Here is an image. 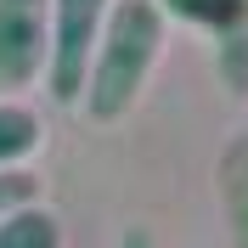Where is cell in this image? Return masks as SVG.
Here are the masks:
<instances>
[{
	"instance_id": "1",
	"label": "cell",
	"mask_w": 248,
	"mask_h": 248,
	"mask_svg": "<svg viewBox=\"0 0 248 248\" xmlns=\"http://www.w3.org/2000/svg\"><path fill=\"white\" fill-rule=\"evenodd\" d=\"M158 51H164V12L153 0H119L108 12V23H102L91 74H85V96H79L85 113L96 124H119L136 108Z\"/></svg>"
},
{
	"instance_id": "2",
	"label": "cell",
	"mask_w": 248,
	"mask_h": 248,
	"mask_svg": "<svg viewBox=\"0 0 248 248\" xmlns=\"http://www.w3.org/2000/svg\"><path fill=\"white\" fill-rule=\"evenodd\" d=\"M113 0H51V29H46V91L57 108H74L85 96L96 40L108 23Z\"/></svg>"
},
{
	"instance_id": "3",
	"label": "cell",
	"mask_w": 248,
	"mask_h": 248,
	"mask_svg": "<svg viewBox=\"0 0 248 248\" xmlns=\"http://www.w3.org/2000/svg\"><path fill=\"white\" fill-rule=\"evenodd\" d=\"M51 0H0V91H23L46 74Z\"/></svg>"
},
{
	"instance_id": "4",
	"label": "cell",
	"mask_w": 248,
	"mask_h": 248,
	"mask_svg": "<svg viewBox=\"0 0 248 248\" xmlns=\"http://www.w3.org/2000/svg\"><path fill=\"white\" fill-rule=\"evenodd\" d=\"M158 12H175L186 23L215 34V57L220 74L237 96L248 91V0H153Z\"/></svg>"
},
{
	"instance_id": "5",
	"label": "cell",
	"mask_w": 248,
	"mask_h": 248,
	"mask_svg": "<svg viewBox=\"0 0 248 248\" xmlns=\"http://www.w3.org/2000/svg\"><path fill=\"white\" fill-rule=\"evenodd\" d=\"M220 192H226V215H232L237 248H248V136L226 147V164H220Z\"/></svg>"
},
{
	"instance_id": "6",
	"label": "cell",
	"mask_w": 248,
	"mask_h": 248,
	"mask_svg": "<svg viewBox=\"0 0 248 248\" xmlns=\"http://www.w3.org/2000/svg\"><path fill=\"white\" fill-rule=\"evenodd\" d=\"M0 248H62V226L40 203H29V209L0 220Z\"/></svg>"
},
{
	"instance_id": "7",
	"label": "cell",
	"mask_w": 248,
	"mask_h": 248,
	"mask_svg": "<svg viewBox=\"0 0 248 248\" xmlns=\"http://www.w3.org/2000/svg\"><path fill=\"white\" fill-rule=\"evenodd\" d=\"M34 147H40V119L17 102H0V175L23 158H34Z\"/></svg>"
},
{
	"instance_id": "8",
	"label": "cell",
	"mask_w": 248,
	"mask_h": 248,
	"mask_svg": "<svg viewBox=\"0 0 248 248\" xmlns=\"http://www.w3.org/2000/svg\"><path fill=\"white\" fill-rule=\"evenodd\" d=\"M29 203H34V175L6 170V175H0V220L17 215V209H29Z\"/></svg>"
},
{
	"instance_id": "9",
	"label": "cell",
	"mask_w": 248,
	"mask_h": 248,
	"mask_svg": "<svg viewBox=\"0 0 248 248\" xmlns=\"http://www.w3.org/2000/svg\"><path fill=\"white\" fill-rule=\"evenodd\" d=\"M119 248H158V243H153V232H124Z\"/></svg>"
}]
</instances>
